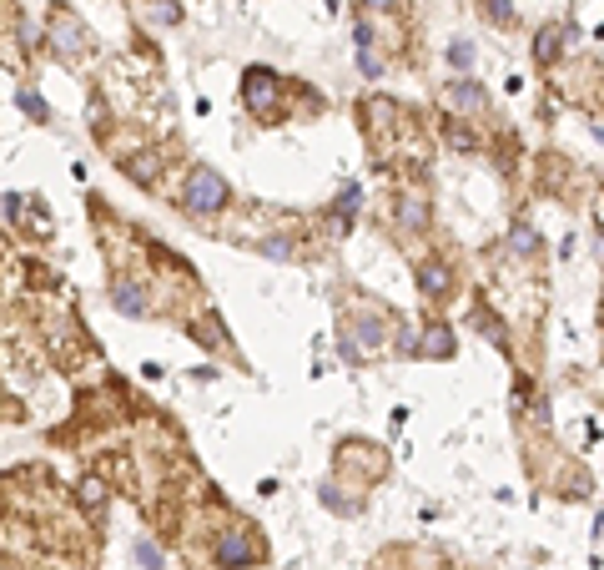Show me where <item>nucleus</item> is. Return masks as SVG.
<instances>
[{"instance_id":"1","label":"nucleus","mask_w":604,"mask_h":570,"mask_svg":"<svg viewBox=\"0 0 604 570\" xmlns=\"http://www.w3.org/2000/svg\"><path fill=\"white\" fill-rule=\"evenodd\" d=\"M242 107H247L257 121H282L287 117V87H282L277 71L252 66L247 76H242Z\"/></svg>"},{"instance_id":"2","label":"nucleus","mask_w":604,"mask_h":570,"mask_svg":"<svg viewBox=\"0 0 604 570\" xmlns=\"http://www.w3.org/2000/svg\"><path fill=\"white\" fill-rule=\"evenodd\" d=\"M226 198H232V187H226L222 172H212V167H192V177H186V187H182V208L192 212V218H212V212H222Z\"/></svg>"},{"instance_id":"3","label":"nucleus","mask_w":604,"mask_h":570,"mask_svg":"<svg viewBox=\"0 0 604 570\" xmlns=\"http://www.w3.org/2000/svg\"><path fill=\"white\" fill-rule=\"evenodd\" d=\"M45 41H51V51L61 56V61H81V56L91 51V31L81 25V15L65 11V5L51 11V21H45Z\"/></svg>"},{"instance_id":"4","label":"nucleus","mask_w":604,"mask_h":570,"mask_svg":"<svg viewBox=\"0 0 604 570\" xmlns=\"http://www.w3.org/2000/svg\"><path fill=\"white\" fill-rule=\"evenodd\" d=\"M257 555H262V545L252 540L247 525L222 530V540H216V570H247Z\"/></svg>"},{"instance_id":"5","label":"nucleus","mask_w":604,"mask_h":570,"mask_svg":"<svg viewBox=\"0 0 604 570\" xmlns=\"http://www.w3.org/2000/svg\"><path fill=\"white\" fill-rule=\"evenodd\" d=\"M343 339L353 343L357 359H367V353H378L383 343H388V319H378V313H363V319H357L353 329H343Z\"/></svg>"},{"instance_id":"6","label":"nucleus","mask_w":604,"mask_h":570,"mask_svg":"<svg viewBox=\"0 0 604 570\" xmlns=\"http://www.w3.org/2000/svg\"><path fill=\"white\" fill-rule=\"evenodd\" d=\"M453 268L448 263H438V258H423L418 263V293L428 298V303H448L453 298Z\"/></svg>"},{"instance_id":"7","label":"nucleus","mask_w":604,"mask_h":570,"mask_svg":"<svg viewBox=\"0 0 604 570\" xmlns=\"http://www.w3.org/2000/svg\"><path fill=\"white\" fill-rule=\"evenodd\" d=\"M453 329L448 323H428L423 329V339H413V353H423V359H453Z\"/></svg>"},{"instance_id":"8","label":"nucleus","mask_w":604,"mask_h":570,"mask_svg":"<svg viewBox=\"0 0 604 570\" xmlns=\"http://www.w3.org/2000/svg\"><path fill=\"white\" fill-rule=\"evenodd\" d=\"M564 41H574L569 25H544V31L534 36V61H539V66H554V61L564 56Z\"/></svg>"},{"instance_id":"9","label":"nucleus","mask_w":604,"mask_h":570,"mask_svg":"<svg viewBox=\"0 0 604 570\" xmlns=\"http://www.w3.org/2000/svg\"><path fill=\"white\" fill-rule=\"evenodd\" d=\"M448 107L464 111V117H474V111L488 107V97H484V87H478V81L458 76V81H448Z\"/></svg>"},{"instance_id":"10","label":"nucleus","mask_w":604,"mask_h":570,"mask_svg":"<svg viewBox=\"0 0 604 570\" xmlns=\"http://www.w3.org/2000/svg\"><path fill=\"white\" fill-rule=\"evenodd\" d=\"M111 303L121 308V313H126V319H141V313H146V293H141V283H131V278H121L116 288H111Z\"/></svg>"},{"instance_id":"11","label":"nucleus","mask_w":604,"mask_h":570,"mask_svg":"<svg viewBox=\"0 0 604 570\" xmlns=\"http://www.w3.org/2000/svg\"><path fill=\"white\" fill-rule=\"evenodd\" d=\"M357 202H363V187H357V182H347L343 192H337V202H333V228H337V232H347V228H353Z\"/></svg>"},{"instance_id":"12","label":"nucleus","mask_w":604,"mask_h":570,"mask_svg":"<svg viewBox=\"0 0 604 570\" xmlns=\"http://www.w3.org/2000/svg\"><path fill=\"white\" fill-rule=\"evenodd\" d=\"M76 500H81V510H91V515H101V510H106V484H101L96 474H86V480L76 484Z\"/></svg>"},{"instance_id":"13","label":"nucleus","mask_w":604,"mask_h":570,"mask_svg":"<svg viewBox=\"0 0 604 570\" xmlns=\"http://www.w3.org/2000/svg\"><path fill=\"white\" fill-rule=\"evenodd\" d=\"M508 252H514V258H534V252H539V232L528 228V222H514V228H508Z\"/></svg>"},{"instance_id":"14","label":"nucleus","mask_w":604,"mask_h":570,"mask_svg":"<svg viewBox=\"0 0 604 570\" xmlns=\"http://www.w3.org/2000/svg\"><path fill=\"white\" fill-rule=\"evenodd\" d=\"M398 222H403V232H423V228H428V202H423V198H403L398 202Z\"/></svg>"},{"instance_id":"15","label":"nucleus","mask_w":604,"mask_h":570,"mask_svg":"<svg viewBox=\"0 0 604 570\" xmlns=\"http://www.w3.org/2000/svg\"><path fill=\"white\" fill-rule=\"evenodd\" d=\"M156 172H162V167H156V152H136V157H126V177L131 182H156Z\"/></svg>"},{"instance_id":"16","label":"nucleus","mask_w":604,"mask_h":570,"mask_svg":"<svg viewBox=\"0 0 604 570\" xmlns=\"http://www.w3.org/2000/svg\"><path fill=\"white\" fill-rule=\"evenodd\" d=\"M15 107H21L31 121H51V107L41 101V91H35V87H21V91H15Z\"/></svg>"},{"instance_id":"17","label":"nucleus","mask_w":604,"mask_h":570,"mask_svg":"<svg viewBox=\"0 0 604 570\" xmlns=\"http://www.w3.org/2000/svg\"><path fill=\"white\" fill-rule=\"evenodd\" d=\"M257 252H262V258H272V263H292V258H297V242H292V238H262Z\"/></svg>"},{"instance_id":"18","label":"nucleus","mask_w":604,"mask_h":570,"mask_svg":"<svg viewBox=\"0 0 604 570\" xmlns=\"http://www.w3.org/2000/svg\"><path fill=\"white\" fill-rule=\"evenodd\" d=\"M474 61H478L474 41H453V46H448V66H453V71H474Z\"/></svg>"},{"instance_id":"19","label":"nucleus","mask_w":604,"mask_h":570,"mask_svg":"<svg viewBox=\"0 0 604 570\" xmlns=\"http://www.w3.org/2000/svg\"><path fill=\"white\" fill-rule=\"evenodd\" d=\"M484 15L508 31V25H514V0H484Z\"/></svg>"},{"instance_id":"20","label":"nucleus","mask_w":604,"mask_h":570,"mask_svg":"<svg viewBox=\"0 0 604 570\" xmlns=\"http://www.w3.org/2000/svg\"><path fill=\"white\" fill-rule=\"evenodd\" d=\"M136 565L141 570H162V545H156V540H136Z\"/></svg>"},{"instance_id":"21","label":"nucleus","mask_w":604,"mask_h":570,"mask_svg":"<svg viewBox=\"0 0 604 570\" xmlns=\"http://www.w3.org/2000/svg\"><path fill=\"white\" fill-rule=\"evenodd\" d=\"M448 142L464 147V152H474V132H464V121H448Z\"/></svg>"},{"instance_id":"22","label":"nucleus","mask_w":604,"mask_h":570,"mask_svg":"<svg viewBox=\"0 0 604 570\" xmlns=\"http://www.w3.org/2000/svg\"><path fill=\"white\" fill-rule=\"evenodd\" d=\"M151 15H156L162 25H176V21H182V11H176V0H156V11H151Z\"/></svg>"},{"instance_id":"23","label":"nucleus","mask_w":604,"mask_h":570,"mask_svg":"<svg viewBox=\"0 0 604 570\" xmlns=\"http://www.w3.org/2000/svg\"><path fill=\"white\" fill-rule=\"evenodd\" d=\"M398 0H363V11H393Z\"/></svg>"}]
</instances>
